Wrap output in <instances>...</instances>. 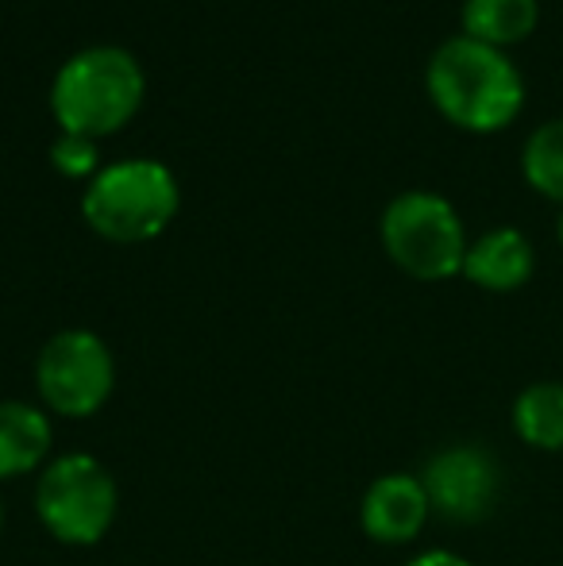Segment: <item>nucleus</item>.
Here are the masks:
<instances>
[{
    "label": "nucleus",
    "mask_w": 563,
    "mask_h": 566,
    "mask_svg": "<svg viewBox=\"0 0 563 566\" xmlns=\"http://www.w3.org/2000/svg\"><path fill=\"white\" fill-rule=\"evenodd\" d=\"M556 231H560V243H563V209H560V220H556Z\"/></svg>",
    "instance_id": "dca6fc26"
},
{
    "label": "nucleus",
    "mask_w": 563,
    "mask_h": 566,
    "mask_svg": "<svg viewBox=\"0 0 563 566\" xmlns=\"http://www.w3.org/2000/svg\"><path fill=\"white\" fill-rule=\"evenodd\" d=\"M513 432L536 451H563V381H533L513 401Z\"/></svg>",
    "instance_id": "f8f14e48"
},
{
    "label": "nucleus",
    "mask_w": 563,
    "mask_h": 566,
    "mask_svg": "<svg viewBox=\"0 0 563 566\" xmlns=\"http://www.w3.org/2000/svg\"><path fill=\"white\" fill-rule=\"evenodd\" d=\"M406 566H475V563H467L463 555H456V552H425Z\"/></svg>",
    "instance_id": "2eb2a0df"
},
{
    "label": "nucleus",
    "mask_w": 563,
    "mask_h": 566,
    "mask_svg": "<svg viewBox=\"0 0 563 566\" xmlns=\"http://www.w3.org/2000/svg\"><path fill=\"white\" fill-rule=\"evenodd\" d=\"M536 254L533 243L521 235L518 228H494L487 235H479L467 247L463 259V277L475 282L479 290L490 293H513L533 277Z\"/></svg>",
    "instance_id": "1a4fd4ad"
},
{
    "label": "nucleus",
    "mask_w": 563,
    "mask_h": 566,
    "mask_svg": "<svg viewBox=\"0 0 563 566\" xmlns=\"http://www.w3.org/2000/svg\"><path fill=\"white\" fill-rule=\"evenodd\" d=\"M147 77L124 46H85L59 66L51 85V113L62 135L105 139L139 113Z\"/></svg>",
    "instance_id": "f03ea898"
},
{
    "label": "nucleus",
    "mask_w": 563,
    "mask_h": 566,
    "mask_svg": "<svg viewBox=\"0 0 563 566\" xmlns=\"http://www.w3.org/2000/svg\"><path fill=\"white\" fill-rule=\"evenodd\" d=\"M521 170L536 193L563 205V119H549L529 135L521 150Z\"/></svg>",
    "instance_id": "ddd939ff"
},
{
    "label": "nucleus",
    "mask_w": 563,
    "mask_h": 566,
    "mask_svg": "<svg viewBox=\"0 0 563 566\" xmlns=\"http://www.w3.org/2000/svg\"><path fill=\"white\" fill-rule=\"evenodd\" d=\"M428 513V493L421 478L414 474H383L378 482H371V490L363 493L359 521L363 532L378 544H409L421 536Z\"/></svg>",
    "instance_id": "6e6552de"
},
{
    "label": "nucleus",
    "mask_w": 563,
    "mask_h": 566,
    "mask_svg": "<svg viewBox=\"0 0 563 566\" xmlns=\"http://www.w3.org/2000/svg\"><path fill=\"white\" fill-rule=\"evenodd\" d=\"M51 163H54V170L66 174V178H93V174L101 170L97 143L82 139V135H62L51 147Z\"/></svg>",
    "instance_id": "4468645a"
},
{
    "label": "nucleus",
    "mask_w": 563,
    "mask_h": 566,
    "mask_svg": "<svg viewBox=\"0 0 563 566\" xmlns=\"http://www.w3.org/2000/svg\"><path fill=\"white\" fill-rule=\"evenodd\" d=\"M51 454V420L23 401H0V482L39 470Z\"/></svg>",
    "instance_id": "9d476101"
},
{
    "label": "nucleus",
    "mask_w": 563,
    "mask_h": 566,
    "mask_svg": "<svg viewBox=\"0 0 563 566\" xmlns=\"http://www.w3.org/2000/svg\"><path fill=\"white\" fill-rule=\"evenodd\" d=\"M0 528H4V501H0Z\"/></svg>",
    "instance_id": "f3484780"
},
{
    "label": "nucleus",
    "mask_w": 563,
    "mask_h": 566,
    "mask_svg": "<svg viewBox=\"0 0 563 566\" xmlns=\"http://www.w3.org/2000/svg\"><path fill=\"white\" fill-rule=\"evenodd\" d=\"M181 189L170 166L155 158H124L101 166L82 197L85 224L108 243H147L178 217Z\"/></svg>",
    "instance_id": "7ed1b4c3"
},
{
    "label": "nucleus",
    "mask_w": 563,
    "mask_h": 566,
    "mask_svg": "<svg viewBox=\"0 0 563 566\" xmlns=\"http://www.w3.org/2000/svg\"><path fill=\"white\" fill-rule=\"evenodd\" d=\"M428 97L448 124L463 132H502L525 105V82L505 51L456 35L428 59Z\"/></svg>",
    "instance_id": "f257e3e1"
},
{
    "label": "nucleus",
    "mask_w": 563,
    "mask_h": 566,
    "mask_svg": "<svg viewBox=\"0 0 563 566\" xmlns=\"http://www.w3.org/2000/svg\"><path fill=\"white\" fill-rule=\"evenodd\" d=\"M383 247L398 270L417 282H444L463 274L467 231L451 201L440 193H402L383 212Z\"/></svg>",
    "instance_id": "39448f33"
},
{
    "label": "nucleus",
    "mask_w": 563,
    "mask_h": 566,
    "mask_svg": "<svg viewBox=\"0 0 563 566\" xmlns=\"http://www.w3.org/2000/svg\"><path fill=\"white\" fill-rule=\"evenodd\" d=\"M121 490L105 462L93 454H59L43 467L35 485V513L54 539L74 547H90L113 528Z\"/></svg>",
    "instance_id": "20e7f679"
},
{
    "label": "nucleus",
    "mask_w": 563,
    "mask_h": 566,
    "mask_svg": "<svg viewBox=\"0 0 563 566\" xmlns=\"http://www.w3.org/2000/svg\"><path fill=\"white\" fill-rule=\"evenodd\" d=\"M421 485L436 516L451 524H479L494 513L498 493H502V470L487 448L456 443L428 459Z\"/></svg>",
    "instance_id": "0eeeda50"
},
{
    "label": "nucleus",
    "mask_w": 563,
    "mask_h": 566,
    "mask_svg": "<svg viewBox=\"0 0 563 566\" xmlns=\"http://www.w3.org/2000/svg\"><path fill=\"white\" fill-rule=\"evenodd\" d=\"M536 15V0H463V35L502 51L533 35Z\"/></svg>",
    "instance_id": "9b49d317"
},
{
    "label": "nucleus",
    "mask_w": 563,
    "mask_h": 566,
    "mask_svg": "<svg viewBox=\"0 0 563 566\" xmlns=\"http://www.w3.org/2000/svg\"><path fill=\"white\" fill-rule=\"evenodd\" d=\"M35 386L39 397L51 412L70 420L93 417L101 405L113 397L116 386V363L113 350L101 336L85 328L59 332L43 343L35 363Z\"/></svg>",
    "instance_id": "423d86ee"
}]
</instances>
